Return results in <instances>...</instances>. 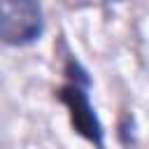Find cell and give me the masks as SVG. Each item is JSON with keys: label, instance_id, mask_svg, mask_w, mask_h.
I'll use <instances>...</instances> for the list:
<instances>
[{"label": "cell", "instance_id": "cell-1", "mask_svg": "<svg viewBox=\"0 0 149 149\" xmlns=\"http://www.w3.org/2000/svg\"><path fill=\"white\" fill-rule=\"evenodd\" d=\"M68 72H70V79L58 91V98L68 107L70 119H72V126L88 142H93L95 147H102V126H100V121L95 116V109H93V105L88 100V93H86L88 79L79 70V65L72 63V61L68 63Z\"/></svg>", "mask_w": 149, "mask_h": 149}, {"label": "cell", "instance_id": "cell-2", "mask_svg": "<svg viewBox=\"0 0 149 149\" xmlns=\"http://www.w3.org/2000/svg\"><path fill=\"white\" fill-rule=\"evenodd\" d=\"M44 30L40 0H0V40L14 47L35 42Z\"/></svg>", "mask_w": 149, "mask_h": 149}]
</instances>
